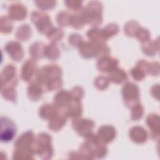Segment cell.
<instances>
[{
    "label": "cell",
    "instance_id": "1",
    "mask_svg": "<svg viewBox=\"0 0 160 160\" xmlns=\"http://www.w3.org/2000/svg\"><path fill=\"white\" fill-rule=\"evenodd\" d=\"M101 11L102 6L100 2L97 1L89 2L81 12L84 22L97 26L102 21Z\"/></svg>",
    "mask_w": 160,
    "mask_h": 160
},
{
    "label": "cell",
    "instance_id": "2",
    "mask_svg": "<svg viewBox=\"0 0 160 160\" xmlns=\"http://www.w3.org/2000/svg\"><path fill=\"white\" fill-rule=\"evenodd\" d=\"M32 150L34 152L39 154L43 159L51 158L52 154L51 137L46 133L39 134L33 144Z\"/></svg>",
    "mask_w": 160,
    "mask_h": 160
},
{
    "label": "cell",
    "instance_id": "3",
    "mask_svg": "<svg viewBox=\"0 0 160 160\" xmlns=\"http://www.w3.org/2000/svg\"><path fill=\"white\" fill-rule=\"evenodd\" d=\"M16 83V68L12 64H8L1 72V89L14 88Z\"/></svg>",
    "mask_w": 160,
    "mask_h": 160
},
{
    "label": "cell",
    "instance_id": "4",
    "mask_svg": "<svg viewBox=\"0 0 160 160\" xmlns=\"http://www.w3.org/2000/svg\"><path fill=\"white\" fill-rule=\"evenodd\" d=\"M16 132V128L14 122L6 117H1V141L2 142L11 141Z\"/></svg>",
    "mask_w": 160,
    "mask_h": 160
},
{
    "label": "cell",
    "instance_id": "5",
    "mask_svg": "<svg viewBox=\"0 0 160 160\" xmlns=\"http://www.w3.org/2000/svg\"><path fill=\"white\" fill-rule=\"evenodd\" d=\"M31 18L39 32L45 33L51 30V21L49 17L46 14L42 12L34 11L32 13Z\"/></svg>",
    "mask_w": 160,
    "mask_h": 160
},
{
    "label": "cell",
    "instance_id": "6",
    "mask_svg": "<svg viewBox=\"0 0 160 160\" xmlns=\"http://www.w3.org/2000/svg\"><path fill=\"white\" fill-rule=\"evenodd\" d=\"M122 92L124 102L128 106L135 105L139 100V89L134 83H126L122 88Z\"/></svg>",
    "mask_w": 160,
    "mask_h": 160
},
{
    "label": "cell",
    "instance_id": "7",
    "mask_svg": "<svg viewBox=\"0 0 160 160\" xmlns=\"http://www.w3.org/2000/svg\"><path fill=\"white\" fill-rule=\"evenodd\" d=\"M34 136L31 131H28L22 134L14 143L16 149L27 151L34 152L32 150Z\"/></svg>",
    "mask_w": 160,
    "mask_h": 160
},
{
    "label": "cell",
    "instance_id": "8",
    "mask_svg": "<svg viewBox=\"0 0 160 160\" xmlns=\"http://www.w3.org/2000/svg\"><path fill=\"white\" fill-rule=\"evenodd\" d=\"M72 125L74 129L81 136L87 138L92 134V129L94 126V122L91 120L86 119H74Z\"/></svg>",
    "mask_w": 160,
    "mask_h": 160
},
{
    "label": "cell",
    "instance_id": "9",
    "mask_svg": "<svg viewBox=\"0 0 160 160\" xmlns=\"http://www.w3.org/2000/svg\"><path fill=\"white\" fill-rule=\"evenodd\" d=\"M6 52L14 61H19L23 57L22 48L19 43L15 41H10L4 47Z\"/></svg>",
    "mask_w": 160,
    "mask_h": 160
},
{
    "label": "cell",
    "instance_id": "10",
    "mask_svg": "<svg viewBox=\"0 0 160 160\" xmlns=\"http://www.w3.org/2000/svg\"><path fill=\"white\" fill-rule=\"evenodd\" d=\"M8 13L10 19L21 20L26 16V9L21 4H13L9 6Z\"/></svg>",
    "mask_w": 160,
    "mask_h": 160
},
{
    "label": "cell",
    "instance_id": "11",
    "mask_svg": "<svg viewBox=\"0 0 160 160\" xmlns=\"http://www.w3.org/2000/svg\"><path fill=\"white\" fill-rule=\"evenodd\" d=\"M116 131L111 126H103L98 130V137L102 142H109L114 138Z\"/></svg>",
    "mask_w": 160,
    "mask_h": 160
},
{
    "label": "cell",
    "instance_id": "12",
    "mask_svg": "<svg viewBox=\"0 0 160 160\" xmlns=\"http://www.w3.org/2000/svg\"><path fill=\"white\" fill-rule=\"evenodd\" d=\"M118 63V62L116 59L103 57L98 60L97 63V67L101 71L110 72L116 68Z\"/></svg>",
    "mask_w": 160,
    "mask_h": 160
},
{
    "label": "cell",
    "instance_id": "13",
    "mask_svg": "<svg viewBox=\"0 0 160 160\" xmlns=\"http://www.w3.org/2000/svg\"><path fill=\"white\" fill-rule=\"evenodd\" d=\"M36 64L32 59H28L23 64L21 71V77L24 81H29L35 72Z\"/></svg>",
    "mask_w": 160,
    "mask_h": 160
},
{
    "label": "cell",
    "instance_id": "14",
    "mask_svg": "<svg viewBox=\"0 0 160 160\" xmlns=\"http://www.w3.org/2000/svg\"><path fill=\"white\" fill-rule=\"evenodd\" d=\"M66 122L65 114L58 111L50 119L49 128L52 131H58L64 126Z\"/></svg>",
    "mask_w": 160,
    "mask_h": 160
},
{
    "label": "cell",
    "instance_id": "15",
    "mask_svg": "<svg viewBox=\"0 0 160 160\" xmlns=\"http://www.w3.org/2000/svg\"><path fill=\"white\" fill-rule=\"evenodd\" d=\"M129 135L131 139L136 143L144 142L147 138L146 131L139 126L133 127L129 132Z\"/></svg>",
    "mask_w": 160,
    "mask_h": 160
},
{
    "label": "cell",
    "instance_id": "16",
    "mask_svg": "<svg viewBox=\"0 0 160 160\" xmlns=\"http://www.w3.org/2000/svg\"><path fill=\"white\" fill-rule=\"evenodd\" d=\"M71 95L70 92L66 91H61L59 92L54 97V104L58 107L68 106L71 102Z\"/></svg>",
    "mask_w": 160,
    "mask_h": 160
},
{
    "label": "cell",
    "instance_id": "17",
    "mask_svg": "<svg viewBox=\"0 0 160 160\" xmlns=\"http://www.w3.org/2000/svg\"><path fill=\"white\" fill-rule=\"evenodd\" d=\"M40 85L41 84L38 81H33L29 84L28 92L29 97L31 99L37 101L39 98H41L42 93V89Z\"/></svg>",
    "mask_w": 160,
    "mask_h": 160
},
{
    "label": "cell",
    "instance_id": "18",
    "mask_svg": "<svg viewBox=\"0 0 160 160\" xmlns=\"http://www.w3.org/2000/svg\"><path fill=\"white\" fill-rule=\"evenodd\" d=\"M147 62L146 61H140L138 62L137 66L131 69V73L134 79L139 81L144 78L146 71L142 69H146V66H145Z\"/></svg>",
    "mask_w": 160,
    "mask_h": 160
},
{
    "label": "cell",
    "instance_id": "19",
    "mask_svg": "<svg viewBox=\"0 0 160 160\" xmlns=\"http://www.w3.org/2000/svg\"><path fill=\"white\" fill-rule=\"evenodd\" d=\"M39 110V114L44 119H50L55 113L58 111L56 106H52V104H44Z\"/></svg>",
    "mask_w": 160,
    "mask_h": 160
},
{
    "label": "cell",
    "instance_id": "20",
    "mask_svg": "<svg viewBox=\"0 0 160 160\" xmlns=\"http://www.w3.org/2000/svg\"><path fill=\"white\" fill-rule=\"evenodd\" d=\"M109 79L114 82L121 83L127 79V75L121 69H116L112 70L109 72Z\"/></svg>",
    "mask_w": 160,
    "mask_h": 160
},
{
    "label": "cell",
    "instance_id": "21",
    "mask_svg": "<svg viewBox=\"0 0 160 160\" xmlns=\"http://www.w3.org/2000/svg\"><path fill=\"white\" fill-rule=\"evenodd\" d=\"M58 47L54 44H48L44 47V54L48 58L51 59H56L59 56V51Z\"/></svg>",
    "mask_w": 160,
    "mask_h": 160
},
{
    "label": "cell",
    "instance_id": "22",
    "mask_svg": "<svg viewBox=\"0 0 160 160\" xmlns=\"http://www.w3.org/2000/svg\"><path fill=\"white\" fill-rule=\"evenodd\" d=\"M29 36H31V28L28 24H23V26L18 28L16 32V36L19 39L24 41L27 39Z\"/></svg>",
    "mask_w": 160,
    "mask_h": 160
},
{
    "label": "cell",
    "instance_id": "23",
    "mask_svg": "<svg viewBox=\"0 0 160 160\" xmlns=\"http://www.w3.org/2000/svg\"><path fill=\"white\" fill-rule=\"evenodd\" d=\"M1 31L4 33H8L11 31L12 28V23L11 19L6 16H2L1 18Z\"/></svg>",
    "mask_w": 160,
    "mask_h": 160
},
{
    "label": "cell",
    "instance_id": "24",
    "mask_svg": "<svg viewBox=\"0 0 160 160\" xmlns=\"http://www.w3.org/2000/svg\"><path fill=\"white\" fill-rule=\"evenodd\" d=\"M68 15L69 14L66 12H59L57 17L58 23L61 26H67L68 24L70 23L71 16L69 17Z\"/></svg>",
    "mask_w": 160,
    "mask_h": 160
},
{
    "label": "cell",
    "instance_id": "25",
    "mask_svg": "<svg viewBox=\"0 0 160 160\" xmlns=\"http://www.w3.org/2000/svg\"><path fill=\"white\" fill-rule=\"evenodd\" d=\"M138 106H136L132 111V119L134 120L138 119L141 118L142 115V107L141 106V104H138Z\"/></svg>",
    "mask_w": 160,
    "mask_h": 160
},
{
    "label": "cell",
    "instance_id": "26",
    "mask_svg": "<svg viewBox=\"0 0 160 160\" xmlns=\"http://www.w3.org/2000/svg\"><path fill=\"white\" fill-rule=\"evenodd\" d=\"M107 80H108L107 78L105 77H103V76L98 77L96 81V86L99 89L106 88V87L108 84V82Z\"/></svg>",
    "mask_w": 160,
    "mask_h": 160
}]
</instances>
